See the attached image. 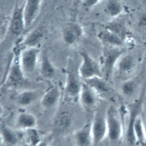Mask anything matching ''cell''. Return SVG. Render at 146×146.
<instances>
[{
  "label": "cell",
  "mask_w": 146,
  "mask_h": 146,
  "mask_svg": "<svg viewBox=\"0 0 146 146\" xmlns=\"http://www.w3.org/2000/svg\"><path fill=\"white\" fill-rule=\"evenodd\" d=\"M43 33L41 29L39 28L35 30L28 36L26 40V44L31 46L36 44L42 38Z\"/></svg>",
  "instance_id": "obj_15"
},
{
  "label": "cell",
  "mask_w": 146,
  "mask_h": 146,
  "mask_svg": "<svg viewBox=\"0 0 146 146\" xmlns=\"http://www.w3.org/2000/svg\"><path fill=\"white\" fill-rule=\"evenodd\" d=\"M100 0H83L82 5L87 9L91 8L98 3Z\"/></svg>",
  "instance_id": "obj_24"
},
{
  "label": "cell",
  "mask_w": 146,
  "mask_h": 146,
  "mask_svg": "<svg viewBox=\"0 0 146 146\" xmlns=\"http://www.w3.org/2000/svg\"><path fill=\"white\" fill-rule=\"evenodd\" d=\"M126 53L123 55L118 61L117 67L120 73L129 76L135 70L136 62L133 57Z\"/></svg>",
  "instance_id": "obj_7"
},
{
  "label": "cell",
  "mask_w": 146,
  "mask_h": 146,
  "mask_svg": "<svg viewBox=\"0 0 146 146\" xmlns=\"http://www.w3.org/2000/svg\"><path fill=\"white\" fill-rule=\"evenodd\" d=\"M83 34V29L80 25L77 23L71 24L64 31V40L68 44L73 45L81 39Z\"/></svg>",
  "instance_id": "obj_5"
},
{
  "label": "cell",
  "mask_w": 146,
  "mask_h": 146,
  "mask_svg": "<svg viewBox=\"0 0 146 146\" xmlns=\"http://www.w3.org/2000/svg\"><path fill=\"white\" fill-rule=\"evenodd\" d=\"M137 108H135L133 111L127 133V140L131 143H133L135 141L134 124L135 122V120L137 112Z\"/></svg>",
  "instance_id": "obj_17"
},
{
  "label": "cell",
  "mask_w": 146,
  "mask_h": 146,
  "mask_svg": "<svg viewBox=\"0 0 146 146\" xmlns=\"http://www.w3.org/2000/svg\"><path fill=\"white\" fill-rule=\"evenodd\" d=\"M43 0H26L23 14L25 27L31 25L39 14Z\"/></svg>",
  "instance_id": "obj_3"
},
{
  "label": "cell",
  "mask_w": 146,
  "mask_h": 146,
  "mask_svg": "<svg viewBox=\"0 0 146 146\" xmlns=\"http://www.w3.org/2000/svg\"><path fill=\"white\" fill-rule=\"evenodd\" d=\"M9 76L11 80L17 81L22 78V74L19 68L16 65L12 69Z\"/></svg>",
  "instance_id": "obj_21"
},
{
  "label": "cell",
  "mask_w": 146,
  "mask_h": 146,
  "mask_svg": "<svg viewBox=\"0 0 146 146\" xmlns=\"http://www.w3.org/2000/svg\"><path fill=\"white\" fill-rule=\"evenodd\" d=\"M67 90L71 95L77 94L82 88L83 84L81 81V78L79 73L78 74L69 71L67 75Z\"/></svg>",
  "instance_id": "obj_9"
},
{
  "label": "cell",
  "mask_w": 146,
  "mask_h": 146,
  "mask_svg": "<svg viewBox=\"0 0 146 146\" xmlns=\"http://www.w3.org/2000/svg\"><path fill=\"white\" fill-rule=\"evenodd\" d=\"M106 128L104 117L100 115H97L92 128L93 138L95 144L99 143L103 139L106 133Z\"/></svg>",
  "instance_id": "obj_8"
},
{
  "label": "cell",
  "mask_w": 146,
  "mask_h": 146,
  "mask_svg": "<svg viewBox=\"0 0 146 146\" xmlns=\"http://www.w3.org/2000/svg\"><path fill=\"white\" fill-rule=\"evenodd\" d=\"M42 71L43 74L47 76H52L54 73L53 68L47 59L43 60Z\"/></svg>",
  "instance_id": "obj_19"
},
{
  "label": "cell",
  "mask_w": 146,
  "mask_h": 146,
  "mask_svg": "<svg viewBox=\"0 0 146 146\" xmlns=\"http://www.w3.org/2000/svg\"><path fill=\"white\" fill-rule=\"evenodd\" d=\"M138 25L141 29L146 30V15H143L140 18Z\"/></svg>",
  "instance_id": "obj_25"
},
{
  "label": "cell",
  "mask_w": 146,
  "mask_h": 146,
  "mask_svg": "<svg viewBox=\"0 0 146 146\" xmlns=\"http://www.w3.org/2000/svg\"><path fill=\"white\" fill-rule=\"evenodd\" d=\"M136 88V83L132 80L125 82L122 86V90L125 94L129 95L133 94Z\"/></svg>",
  "instance_id": "obj_18"
},
{
  "label": "cell",
  "mask_w": 146,
  "mask_h": 146,
  "mask_svg": "<svg viewBox=\"0 0 146 146\" xmlns=\"http://www.w3.org/2000/svg\"><path fill=\"white\" fill-rule=\"evenodd\" d=\"M5 138L9 142H11L14 139V137L13 135L9 131H6L5 133Z\"/></svg>",
  "instance_id": "obj_26"
},
{
  "label": "cell",
  "mask_w": 146,
  "mask_h": 146,
  "mask_svg": "<svg viewBox=\"0 0 146 146\" xmlns=\"http://www.w3.org/2000/svg\"><path fill=\"white\" fill-rule=\"evenodd\" d=\"M103 54L100 62L103 78L107 80L112 76L118 61L127 53L124 47H115L104 46Z\"/></svg>",
  "instance_id": "obj_1"
},
{
  "label": "cell",
  "mask_w": 146,
  "mask_h": 146,
  "mask_svg": "<svg viewBox=\"0 0 146 146\" xmlns=\"http://www.w3.org/2000/svg\"><path fill=\"white\" fill-rule=\"evenodd\" d=\"M57 91H53L49 93L46 96L44 102L45 104L50 105L54 102L57 98Z\"/></svg>",
  "instance_id": "obj_22"
},
{
  "label": "cell",
  "mask_w": 146,
  "mask_h": 146,
  "mask_svg": "<svg viewBox=\"0 0 146 146\" xmlns=\"http://www.w3.org/2000/svg\"><path fill=\"white\" fill-rule=\"evenodd\" d=\"M105 29L125 40L127 34V28L125 22L122 19H114L105 25Z\"/></svg>",
  "instance_id": "obj_10"
},
{
  "label": "cell",
  "mask_w": 146,
  "mask_h": 146,
  "mask_svg": "<svg viewBox=\"0 0 146 146\" xmlns=\"http://www.w3.org/2000/svg\"><path fill=\"white\" fill-rule=\"evenodd\" d=\"M37 51L30 49L25 51L22 55L21 64L23 69L26 72L32 71L35 68L37 61Z\"/></svg>",
  "instance_id": "obj_11"
},
{
  "label": "cell",
  "mask_w": 146,
  "mask_h": 146,
  "mask_svg": "<svg viewBox=\"0 0 146 146\" xmlns=\"http://www.w3.org/2000/svg\"><path fill=\"white\" fill-rule=\"evenodd\" d=\"M76 138L79 145L82 146L89 145L90 142L89 130L86 129L79 132L76 135Z\"/></svg>",
  "instance_id": "obj_16"
},
{
  "label": "cell",
  "mask_w": 146,
  "mask_h": 146,
  "mask_svg": "<svg viewBox=\"0 0 146 146\" xmlns=\"http://www.w3.org/2000/svg\"><path fill=\"white\" fill-rule=\"evenodd\" d=\"M97 36L104 46L121 47L125 45V40L105 29L100 31Z\"/></svg>",
  "instance_id": "obj_6"
},
{
  "label": "cell",
  "mask_w": 146,
  "mask_h": 146,
  "mask_svg": "<svg viewBox=\"0 0 146 146\" xmlns=\"http://www.w3.org/2000/svg\"><path fill=\"white\" fill-rule=\"evenodd\" d=\"M81 100L84 105L88 107L93 106L95 99L92 88L85 83L83 84Z\"/></svg>",
  "instance_id": "obj_14"
},
{
  "label": "cell",
  "mask_w": 146,
  "mask_h": 146,
  "mask_svg": "<svg viewBox=\"0 0 146 146\" xmlns=\"http://www.w3.org/2000/svg\"><path fill=\"white\" fill-rule=\"evenodd\" d=\"M134 131L139 141L142 143L144 140V136L143 132L141 121L137 120L134 124Z\"/></svg>",
  "instance_id": "obj_20"
},
{
  "label": "cell",
  "mask_w": 146,
  "mask_h": 146,
  "mask_svg": "<svg viewBox=\"0 0 146 146\" xmlns=\"http://www.w3.org/2000/svg\"><path fill=\"white\" fill-rule=\"evenodd\" d=\"M34 120L32 117L28 115H23L21 117L19 122L21 124L26 126H29L34 123Z\"/></svg>",
  "instance_id": "obj_23"
},
{
  "label": "cell",
  "mask_w": 146,
  "mask_h": 146,
  "mask_svg": "<svg viewBox=\"0 0 146 146\" xmlns=\"http://www.w3.org/2000/svg\"><path fill=\"white\" fill-rule=\"evenodd\" d=\"M24 6L23 4L19 6L17 3L11 17L9 29L10 31L15 35L21 34L26 27L23 14Z\"/></svg>",
  "instance_id": "obj_4"
},
{
  "label": "cell",
  "mask_w": 146,
  "mask_h": 146,
  "mask_svg": "<svg viewBox=\"0 0 146 146\" xmlns=\"http://www.w3.org/2000/svg\"><path fill=\"white\" fill-rule=\"evenodd\" d=\"M80 54L82 62L78 72L81 78L86 80L95 77H103L100 62L93 58L85 51H81Z\"/></svg>",
  "instance_id": "obj_2"
},
{
  "label": "cell",
  "mask_w": 146,
  "mask_h": 146,
  "mask_svg": "<svg viewBox=\"0 0 146 146\" xmlns=\"http://www.w3.org/2000/svg\"><path fill=\"white\" fill-rule=\"evenodd\" d=\"M107 121L108 134L110 139L112 141L117 140L120 135L121 127L117 119L111 112L108 115Z\"/></svg>",
  "instance_id": "obj_12"
},
{
  "label": "cell",
  "mask_w": 146,
  "mask_h": 146,
  "mask_svg": "<svg viewBox=\"0 0 146 146\" xmlns=\"http://www.w3.org/2000/svg\"><path fill=\"white\" fill-rule=\"evenodd\" d=\"M105 9L111 17L116 18L122 13L124 7L120 0H109L106 4Z\"/></svg>",
  "instance_id": "obj_13"
}]
</instances>
